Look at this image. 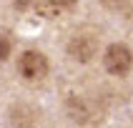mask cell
I'll use <instances>...</instances> for the list:
<instances>
[{
	"label": "cell",
	"instance_id": "1",
	"mask_svg": "<svg viewBox=\"0 0 133 128\" xmlns=\"http://www.w3.org/2000/svg\"><path fill=\"white\" fill-rule=\"evenodd\" d=\"M18 73H20L23 80L28 83H40L48 78L50 73V63H48V55L40 50H23L20 58H18Z\"/></svg>",
	"mask_w": 133,
	"mask_h": 128
},
{
	"label": "cell",
	"instance_id": "6",
	"mask_svg": "<svg viewBox=\"0 0 133 128\" xmlns=\"http://www.w3.org/2000/svg\"><path fill=\"white\" fill-rule=\"evenodd\" d=\"M10 53H13V40L5 33H0V63H5L10 58Z\"/></svg>",
	"mask_w": 133,
	"mask_h": 128
},
{
	"label": "cell",
	"instance_id": "7",
	"mask_svg": "<svg viewBox=\"0 0 133 128\" xmlns=\"http://www.w3.org/2000/svg\"><path fill=\"white\" fill-rule=\"evenodd\" d=\"M75 5H78V0H50V10H55V13H68Z\"/></svg>",
	"mask_w": 133,
	"mask_h": 128
},
{
	"label": "cell",
	"instance_id": "5",
	"mask_svg": "<svg viewBox=\"0 0 133 128\" xmlns=\"http://www.w3.org/2000/svg\"><path fill=\"white\" fill-rule=\"evenodd\" d=\"M35 111L25 103H15L10 108V126L13 128H33L35 126Z\"/></svg>",
	"mask_w": 133,
	"mask_h": 128
},
{
	"label": "cell",
	"instance_id": "9",
	"mask_svg": "<svg viewBox=\"0 0 133 128\" xmlns=\"http://www.w3.org/2000/svg\"><path fill=\"white\" fill-rule=\"evenodd\" d=\"M101 3H103L105 8H111V10H118V8L123 5V3H126V0H101Z\"/></svg>",
	"mask_w": 133,
	"mask_h": 128
},
{
	"label": "cell",
	"instance_id": "2",
	"mask_svg": "<svg viewBox=\"0 0 133 128\" xmlns=\"http://www.w3.org/2000/svg\"><path fill=\"white\" fill-rule=\"evenodd\" d=\"M103 65L105 70L116 78L121 75H128L133 68V50L128 48L126 43H111L103 53Z\"/></svg>",
	"mask_w": 133,
	"mask_h": 128
},
{
	"label": "cell",
	"instance_id": "3",
	"mask_svg": "<svg viewBox=\"0 0 133 128\" xmlns=\"http://www.w3.org/2000/svg\"><path fill=\"white\" fill-rule=\"evenodd\" d=\"M98 53V38L90 33H75L68 40V55L78 63H90Z\"/></svg>",
	"mask_w": 133,
	"mask_h": 128
},
{
	"label": "cell",
	"instance_id": "4",
	"mask_svg": "<svg viewBox=\"0 0 133 128\" xmlns=\"http://www.w3.org/2000/svg\"><path fill=\"white\" fill-rule=\"evenodd\" d=\"M65 111H68V118L75 120V123H88L90 116H93V111H90V103L85 100L83 96H68L65 100Z\"/></svg>",
	"mask_w": 133,
	"mask_h": 128
},
{
	"label": "cell",
	"instance_id": "8",
	"mask_svg": "<svg viewBox=\"0 0 133 128\" xmlns=\"http://www.w3.org/2000/svg\"><path fill=\"white\" fill-rule=\"evenodd\" d=\"M38 0H13V5L18 8V10H28V8H33Z\"/></svg>",
	"mask_w": 133,
	"mask_h": 128
}]
</instances>
